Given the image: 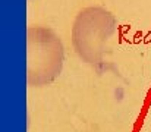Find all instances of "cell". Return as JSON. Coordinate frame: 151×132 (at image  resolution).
<instances>
[{"label": "cell", "mask_w": 151, "mask_h": 132, "mask_svg": "<svg viewBox=\"0 0 151 132\" xmlns=\"http://www.w3.org/2000/svg\"><path fill=\"white\" fill-rule=\"evenodd\" d=\"M116 30L114 15L101 6L82 9L72 25V44L76 54L90 65L103 60L106 43Z\"/></svg>", "instance_id": "cell-2"}, {"label": "cell", "mask_w": 151, "mask_h": 132, "mask_svg": "<svg viewBox=\"0 0 151 132\" xmlns=\"http://www.w3.org/2000/svg\"><path fill=\"white\" fill-rule=\"evenodd\" d=\"M65 47L59 35L46 27L27 30V82L29 87L51 84L62 72Z\"/></svg>", "instance_id": "cell-1"}]
</instances>
